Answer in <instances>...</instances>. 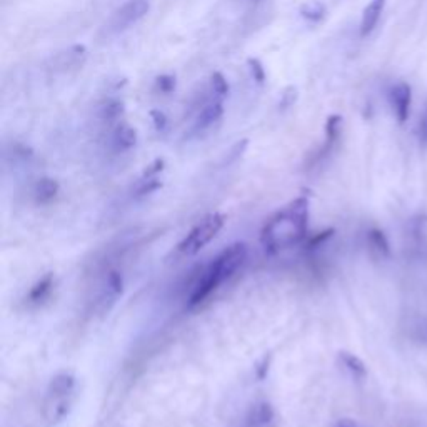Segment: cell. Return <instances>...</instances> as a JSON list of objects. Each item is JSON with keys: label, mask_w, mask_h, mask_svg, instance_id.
<instances>
[{"label": "cell", "mask_w": 427, "mask_h": 427, "mask_svg": "<svg viewBox=\"0 0 427 427\" xmlns=\"http://www.w3.org/2000/svg\"><path fill=\"white\" fill-rule=\"evenodd\" d=\"M309 229V199L297 197L279 209L260 231V244L267 252H281L301 244Z\"/></svg>", "instance_id": "6da1fadb"}, {"label": "cell", "mask_w": 427, "mask_h": 427, "mask_svg": "<svg viewBox=\"0 0 427 427\" xmlns=\"http://www.w3.org/2000/svg\"><path fill=\"white\" fill-rule=\"evenodd\" d=\"M247 260V246L244 242H234L226 249L220 251L210 263L202 269V272L189 294L187 306L197 307L209 299L220 286L236 275Z\"/></svg>", "instance_id": "7a4b0ae2"}, {"label": "cell", "mask_w": 427, "mask_h": 427, "mask_svg": "<svg viewBox=\"0 0 427 427\" xmlns=\"http://www.w3.org/2000/svg\"><path fill=\"white\" fill-rule=\"evenodd\" d=\"M76 384V378L71 373H61L50 380L45 401V416L50 422H61L71 412Z\"/></svg>", "instance_id": "3957f363"}, {"label": "cell", "mask_w": 427, "mask_h": 427, "mask_svg": "<svg viewBox=\"0 0 427 427\" xmlns=\"http://www.w3.org/2000/svg\"><path fill=\"white\" fill-rule=\"evenodd\" d=\"M224 224H226V217L219 212L208 214L205 217H202L194 227L187 232V236L179 242L177 251L182 255H196L204 249L205 246H209L215 237L219 236V232L222 231Z\"/></svg>", "instance_id": "277c9868"}, {"label": "cell", "mask_w": 427, "mask_h": 427, "mask_svg": "<svg viewBox=\"0 0 427 427\" xmlns=\"http://www.w3.org/2000/svg\"><path fill=\"white\" fill-rule=\"evenodd\" d=\"M150 4L149 0H128L122 7H119L110 17L107 30L112 34L127 30L128 27L136 25L137 22L142 20L149 12Z\"/></svg>", "instance_id": "5b68a950"}, {"label": "cell", "mask_w": 427, "mask_h": 427, "mask_svg": "<svg viewBox=\"0 0 427 427\" xmlns=\"http://www.w3.org/2000/svg\"><path fill=\"white\" fill-rule=\"evenodd\" d=\"M411 87L404 82H399V84L392 85L391 90H389V102H391L392 112L399 122H406L407 117H409V110H411Z\"/></svg>", "instance_id": "8992f818"}, {"label": "cell", "mask_w": 427, "mask_h": 427, "mask_svg": "<svg viewBox=\"0 0 427 427\" xmlns=\"http://www.w3.org/2000/svg\"><path fill=\"white\" fill-rule=\"evenodd\" d=\"M224 99H219L212 95V99L205 100V104L199 109V114H197V121H196V131L197 132H204L209 131L214 124H217L220 119H222L224 114Z\"/></svg>", "instance_id": "52a82bcc"}, {"label": "cell", "mask_w": 427, "mask_h": 427, "mask_svg": "<svg viewBox=\"0 0 427 427\" xmlns=\"http://www.w3.org/2000/svg\"><path fill=\"white\" fill-rule=\"evenodd\" d=\"M124 291V279L122 274H119L117 270H112V272L107 274L104 282V289L100 292V306H102L104 311H109L110 307L116 304V301L122 296Z\"/></svg>", "instance_id": "ba28073f"}, {"label": "cell", "mask_w": 427, "mask_h": 427, "mask_svg": "<svg viewBox=\"0 0 427 427\" xmlns=\"http://www.w3.org/2000/svg\"><path fill=\"white\" fill-rule=\"evenodd\" d=\"M385 6V0H371L367 4L364 12H362V20H361V35L366 37L373 32L379 24V18L383 16Z\"/></svg>", "instance_id": "9c48e42d"}, {"label": "cell", "mask_w": 427, "mask_h": 427, "mask_svg": "<svg viewBox=\"0 0 427 427\" xmlns=\"http://www.w3.org/2000/svg\"><path fill=\"white\" fill-rule=\"evenodd\" d=\"M85 54L87 50L84 45H73L67 50V52H62L55 59L57 62V67H61L62 71H68L71 67H80L85 61Z\"/></svg>", "instance_id": "30bf717a"}, {"label": "cell", "mask_w": 427, "mask_h": 427, "mask_svg": "<svg viewBox=\"0 0 427 427\" xmlns=\"http://www.w3.org/2000/svg\"><path fill=\"white\" fill-rule=\"evenodd\" d=\"M52 287H54V275L52 274L44 275L42 279H39V281L32 286L29 294H27L25 297L27 304H40L44 299H47Z\"/></svg>", "instance_id": "8fae6325"}, {"label": "cell", "mask_w": 427, "mask_h": 427, "mask_svg": "<svg viewBox=\"0 0 427 427\" xmlns=\"http://www.w3.org/2000/svg\"><path fill=\"white\" fill-rule=\"evenodd\" d=\"M137 144V132L127 124H121L116 127L112 134V145L117 150H128Z\"/></svg>", "instance_id": "7c38bea8"}, {"label": "cell", "mask_w": 427, "mask_h": 427, "mask_svg": "<svg viewBox=\"0 0 427 427\" xmlns=\"http://www.w3.org/2000/svg\"><path fill=\"white\" fill-rule=\"evenodd\" d=\"M59 192V184L54 181V179L44 177L37 182L35 186V199L40 204H47V202L54 200L55 196Z\"/></svg>", "instance_id": "4fadbf2b"}, {"label": "cell", "mask_w": 427, "mask_h": 427, "mask_svg": "<svg viewBox=\"0 0 427 427\" xmlns=\"http://www.w3.org/2000/svg\"><path fill=\"white\" fill-rule=\"evenodd\" d=\"M339 359H341L342 366L346 367L351 375H354L356 379H364L367 375V367L364 362H362L359 357L351 354V352H341Z\"/></svg>", "instance_id": "5bb4252c"}, {"label": "cell", "mask_w": 427, "mask_h": 427, "mask_svg": "<svg viewBox=\"0 0 427 427\" xmlns=\"http://www.w3.org/2000/svg\"><path fill=\"white\" fill-rule=\"evenodd\" d=\"M325 12H327V8H325L323 2H319V0H312V2L302 6L301 17L307 22H312V24H318V22H320L325 17Z\"/></svg>", "instance_id": "9a60e30c"}, {"label": "cell", "mask_w": 427, "mask_h": 427, "mask_svg": "<svg viewBox=\"0 0 427 427\" xmlns=\"http://www.w3.org/2000/svg\"><path fill=\"white\" fill-rule=\"evenodd\" d=\"M369 246L378 252L380 257H389L391 255V247H389V241L387 237L384 236L383 231H378V229H373L369 232Z\"/></svg>", "instance_id": "2e32d148"}, {"label": "cell", "mask_w": 427, "mask_h": 427, "mask_svg": "<svg viewBox=\"0 0 427 427\" xmlns=\"http://www.w3.org/2000/svg\"><path fill=\"white\" fill-rule=\"evenodd\" d=\"M122 114H124V102H121V100L117 99H109L107 102H104L102 107H100V117H102V121L105 122L117 121Z\"/></svg>", "instance_id": "e0dca14e"}, {"label": "cell", "mask_w": 427, "mask_h": 427, "mask_svg": "<svg viewBox=\"0 0 427 427\" xmlns=\"http://www.w3.org/2000/svg\"><path fill=\"white\" fill-rule=\"evenodd\" d=\"M210 90H212V95H215V97L219 99L227 97L229 82L220 72H214L212 76H210Z\"/></svg>", "instance_id": "ac0fdd59"}, {"label": "cell", "mask_w": 427, "mask_h": 427, "mask_svg": "<svg viewBox=\"0 0 427 427\" xmlns=\"http://www.w3.org/2000/svg\"><path fill=\"white\" fill-rule=\"evenodd\" d=\"M341 126H342V117L341 116H330L325 124V134H327V140H325V147H329L336 142V139L341 134Z\"/></svg>", "instance_id": "d6986e66"}, {"label": "cell", "mask_w": 427, "mask_h": 427, "mask_svg": "<svg viewBox=\"0 0 427 427\" xmlns=\"http://www.w3.org/2000/svg\"><path fill=\"white\" fill-rule=\"evenodd\" d=\"M155 87H157L159 92L162 94H171L176 89V77L171 76V73H164V76H159L155 79Z\"/></svg>", "instance_id": "ffe728a7"}, {"label": "cell", "mask_w": 427, "mask_h": 427, "mask_svg": "<svg viewBox=\"0 0 427 427\" xmlns=\"http://www.w3.org/2000/svg\"><path fill=\"white\" fill-rule=\"evenodd\" d=\"M247 66H249V72H251L252 79H254L257 84L263 85L265 82V71H264V66L260 64V61H257V59H249V61H247Z\"/></svg>", "instance_id": "44dd1931"}, {"label": "cell", "mask_w": 427, "mask_h": 427, "mask_svg": "<svg viewBox=\"0 0 427 427\" xmlns=\"http://www.w3.org/2000/svg\"><path fill=\"white\" fill-rule=\"evenodd\" d=\"M296 99H297V89H296V87H287V89L282 92L281 100H279V109L286 110L289 107H292L294 102H296Z\"/></svg>", "instance_id": "7402d4cb"}, {"label": "cell", "mask_w": 427, "mask_h": 427, "mask_svg": "<svg viewBox=\"0 0 427 427\" xmlns=\"http://www.w3.org/2000/svg\"><path fill=\"white\" fill-rule=\"evenodd\" d=\"M150 119H152L155 131L157 132L165 131V127H167V117H165L164 112H160V110H152V112H150Z\"/></svg>", "instance_id": "603a6c76"}, {"label": "cell", "mask_w": 427, "mask_h": 427, "mask_svg": "<svg viewBox=\"0 0 427 427\" xmlns=\"http://www.w3.org/2000/svg\"><path fill=\"white\" fill-rule=\"evenodd\" d=\"M421 136H422V139L427 142V109H426L424 117H422V122H421Z\"/></svg>", "instance_id": "cb8c5ba5"}, {"label": "cell", "mask_w": 427, "mask_h": 427, "mask_svg": "<svg viewBox=\"0 0 427 427\" xmlns=\"http://www.w3.org/2000/svg\"><path fill=\"white\" fill-rule=\"evenodd\" d=\"M336 427H357V424L352 419H341L336 424Z\"/></svg>", "instance_id": "d4e9b609"}]
</instances>
